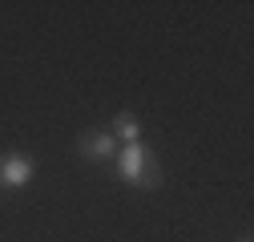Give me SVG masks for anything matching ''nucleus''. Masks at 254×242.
Returning a JSON list of instances; mask_svg holds the SVG:
<instances>
[{
    "instance_id": "1",
    "label": "nucleus",
    "mask_w": 254,
    "mask_h": 242,
    "mask_svg": "<svg viewBox=\"0 0 254 242\" xmlns=\"http://www.w3.org/2000/svg\"><path fill=\"white\" fill-rule=\"evenodd\" d=\"M117 178L129 182V186H141V190H153L162 186V162H157V154L145 145V141H133V145H121L117 149Z\"/></svg>"
},
{
    "instance_id": "2",
    "label": "nucleus",
    "mask_w": 254,
    "mask_h": 242,
    "mask_svg": "<svg viewBox=\"0 0 254 242\" xmlns=\"http://www.w3.org/2000/svg\"><path fill=\"white\" fill-rule=\"evenodd\" d=\"M33 174H37V162L28 154H0V186L20 190L33 182Z\"/></svg>"
},
{
    "instance_id": "3",
    "label": "nucleus",
    "mask_w": 254,
    "mask_h": 242,
    "mask_svg": "<svg viewBox=\"0 0 254 242\" xmlns=\"http://www.w3.org/2000/svg\"><path fill=\"white\" fill-rule=\"evenodd\" d=\"M77 149H81L89 162H109V158H117V141H113L109 129H85V133L77 137Z\"/></svg>"
},
{
    "instance_id": "4",
    "label": "nucleus",
    "mask_w": 254,
    "mask_h": 242,
    "mask_svg": "<svg viewBox=\"0 0 254 242\" xmlns=\"http://www.w3.org/2000/svg\"><path fill=\"white\" fill-rule=\"evenodd\" d=\"M109 133H113V141H121V145H133V141H141V121H137L133 113H117L113 125H109Z\"/></svg>"
},
{
    "instance_id": "5",
    "label": "nucleus",
    "mask_w": 254,
    "mask_h": 242,
    "mask_svg": "<svg viewBox=\"0 0 254 242\" xmlns=\"http://www.w3.org/2000/svg\"><path fill=\"white\" fill-rule=\"evenodd\" d=\"M242 242H250V238H242Z\"/></svg>"
}]
</instances>
